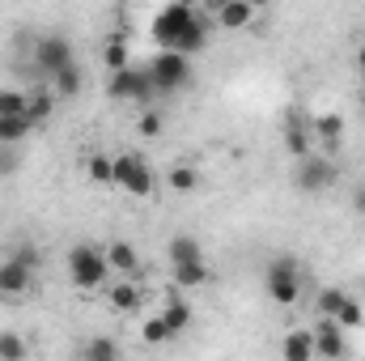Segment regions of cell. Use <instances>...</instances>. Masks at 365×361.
Masks as SVG:
<instances>
[{"label": "cell", "instance_id": "1", "mask_svg": "<svg viewBox=\"0 0 365 361\" xmlns=\"http://www.w3.org/2000/svg\"><path fill=\"white\" fill-rule=\"evenodd\" d=\"M149 34L162 51H175V56H195L208 47V34H212V21L204 9L195 4H162L149 21Z\"/></svg>", "mask_w": 365, "mask_h": 361}, {"label": "cell", "instance_id": "2", "mask_svg": "<svg viewBox=\"0 0 365 361\" xmlns=\"http://www.w3.org/2000/svg\"><path fill=\"white\" fill-rule=\"evenodd\" d=\"M68 280H73L81 293L106 289V285H110L106 251H102V247H93V243H77V247H68Z\"/></svg>", "mask_w": 365, "mask_h": 361}, {"label": "cell", "instance_id": "3", "mask_svg": "<svg viewBox=\"0 0 365 361\" xmlns=\"http://www.w3.org/2000/svg\"><path fill=\"white\" fill-rule=\"evenodd\" d=\"M264 289H268V298H272L276 306H293V302L302 298V268H297V260H289V255L268 260V268H264Z\"/></svg>", "mask_w": 365, "mask_h": 361}, {"label": "cell", "instance_id": "4", "mask_svg": "<svg viewBox=\"0 0 365 361\" xmlns=\"http://www.w3.org/2000/svg\"><path fill=\"white\" fill-rule=\"evenodd\" d=\"M115 187H123L136 200H149L158 191V175L140 153H115Z\"/></svg>", "mask_w": 365, "mask_h": 361}, {"label": "cell", "instance_id": "5", "mask_svg": "<svg viewBox=\"0 0 365 361\" xmlns=\"http://www.w3.org/2000/svg\"><path fill=\"white\" fill-rule=\"evenodd\" d=\"M149 81L158 86V93H175L191 81V60L187 56H175V51H158L149 64H145Z\"/></svg>", "mask_w": 365, "mask_h": 361}, {"label": "cell", "instance_id": "6", "mask_svg": "<svg viewBox=\"0 0 365 361\" xmlns=\"http://www.w3.org/2000/svg\"><path fill=\"white\" fill-rule=\"evenodd\" d=\"M106 93H110L115 102H140V106H149V102L158 98V86L149 81L145 68H123V73H110Z\"/></svg>", "mask_w": 365, "mask_h": 361}, {"label": "cell", "instance_id": "7", "mask_svg": "<svg viewBox=\"0 0 365 361\" xmlns=\"http://www.w3.org/2000/svg\"><path fill=\"white\" fill-rule=\"evenodd\" d=\"M336 162L327 158V153H310V158H302L297 162V171H293V183H297V191H306V195H319V191H327L331 183H336Z\"/></svg>", "mask_w": 365, "mask_h": 361}, {"label": "cell", "instance_id": "8", "mask_svg": "<svg viewBox=\"0 0 365 361\" xmlns=\"http://www.w3.org/2000/svg\"><path fill=\"white\" fill-rule=\"evenodd\" d=\"M204 13H208V21H212L217 30H225V34L251 30V26H255V17H259V9H255L251 0H212Z\"/></svg>", "mask_w": 365, "mask_h": 361}, {"label": "cell", "instance_id": "9", "mask_svg": "<svg viewBox=\"0 0 365 361\" xmlns=\"http://www.w3.org/2000/svg\"><path fill=\"white\" fill-rule=\"evenodd\" d=\"M34 64L47 73V81L51 77H60L64 68H73L77 60H73V43L64 39V34H43L38 43H34Z\"/></svg>", "mask_w": 365, "mask_h": 361}, {"label": "cell", "instance_id": "10", "mask_svg": "<svg viewBox=\"0 0 365 361\" xmlns=\"http://www.w3.org/2000/svg\"><path fill=\"white\" fill-rule=\"evenodd\" d=\"M310 336H314V361H344L349 349H353L349 345V332L336 319H314Z\"/></svg>", "mask_w": 365, "mask_h": 361}, {"label": "cell", "instance_id": "11", "mask_svg": "<svg viewBox=\"0 0 365 361\" xmlns=\"http://www.w3.org/2000/svg\"><path fill=\"white\" fill-rule=\"evenodd\" d=\"M102 251H106L110 276H123V280H136V276H140V255H136V247H132L128 238H110Z\"/></svg>", "mask_w": 365, "mask_h": 361}, {"label": "cell", "instance_id": "12", "mask_svg": "<svg viewBox=\"0 0 365 361\" xmlns=\"http://www.w3.org/2000/svg\"><path fill=\"white\" fill-rule=\"evenodd\" d=\"M106 302H110L119 315H132V310L145 306V289H140V280H123V276H115V280L106 285Z\"/></svg>", "mask_w": 365, "mask_h": 361}, {"label": "cell", "instance_id": "13", "mask_svg": "<svg viewBox=\"0 0 365 361\" xmlns=\"http://www.w3.org/2000/svg\"><path fill=\"white\" fill-rule=\"evenodd\" d=\"M284 149L293 153V162H302V158H310V153H314V136H310V128L302 123V115H297V111L284 119Z\"/></svg>", "mask_w": 365, "mask_h": 361}, {"label": "cell", "instance_id": "14", "mask_svg": "<svg viewBox=\"0 0 365 361\" xmlns=\"http://www.w3.org/2000/svg\"><path fill=\"white\" fill-rule=\"evenodd\" d=\"M30 280H34V272L26 268V264H17L13 255L0 260V298H21L30 289Z\"/></svg>", "mask_w": 365, "mask_h": 361}, {"label": "cell", "instance_id": "15", "mask_svg": "<svg viewBox=\"0 0 365 361\" xmlns=\"http://www.w3.org/2000/svg\"><path fill=\"white\" fill-rule=\"evenodd\" d=\"M280 361H314V336H310V327H289L280 336Z\"/></svg>", "mask_w": 365, "mask_h": 361}, {"label": "cell", "instance_id": "16", "mask_svg": "<svg viewBox=\"0 0 365 361\" xmlns=\"http://www.w3.org/2000/svg\"><path fill=\"white\" fill-rule=\"evenodd\" d=\"M310 136L319 141V145H327V149H336L340 141H344V119L331 111V115H319L314 123H310Z\"/></svg>", "mask_w": 365, "mask_h": 361}, {"label": "cell", "instance_id": "17", "mask_svg": "<svg viewBox=\"0 0 365 361\" xmlns=\"http://www.w3.org/2000/svg\"><path fill=\"white\" fill-rule=\"evenodd\" d=\"M170 280H175V289H200V285H208V280H212V272H208V260H195V264L170 268Z\"/></svg>", "mask_w": 365, "mask_h": 361}, {"label": "cell", "instance_id": "18", "mask_svg": "<svg viewBox=\"0 0 365 361\" xmlns=\"http://www.w3.org/2000/svg\"><path fill=\"white\" fill-rule=\"evenodd\" d=\"M166 255H170V268H182V264L204 260V251H200V243H195L191 234H175V238H170V247H166Z\"/></svg>", "mask_w": 365, "mask_h": 361}, {"label": "cell", "instance_id": "19", "mask_svg": "<svg viewBox=\"0 0 365 361\" xmlns=\"http://www.w3.org/2000/svg\"><path fill=\"white\" fill-rule=\"evenodd\" d=\"M158 315H162V319H166V327H170V332H175V336H182V332H187V327H191V306H187V302H182L179 293H170V298H166V306H162V310H158Z\"/></svg>", "mask_w": 365, "mask_h": 361}, {"label": "cell", "instance_id": "20", "mask_svg": "<svg viewBox=\"0 0 365 361\" xmlns=\"http://www.w3.org/2000/svg\"><path fill=\"white\" fill-rule=\"evenodd\" d=\"M81 361H123V349H119V340H110V336H90V340L81 345Z\"/></svg>", "mask_w": 365, "mask_h": 361}, {"label": "cell", "instance_id": "21", "mask_svg": "<svg viewBox=\"0 0 365 361\" xmlns=\"http://www.w3.org/2000/svg\"><path fill=\"white\" fill-rule=\"evenodd\" d=\"M56 115V93H51V86H43V90L30 93V102H26V119L30 123H47Z\"/></svg>", "mask_w": 365, "mask_h": 361}, {"label": "cell", "instance_id": "22", "mask_svg": "<svg viewBox=\"0 0 365 361\" xmlns=\"http://www.w3.org/2000/svg\"><path fill=\"white\" fill-rule=\"evenodd\" d=\"M102 68H110V73L132 68V51H128V43H123L119 34H110V43L102 47Z\"/></svg>", "mask_w": 365, "mask_h": 361}, {"label": "cell", "instance_id": "23", "mask_svg": "<svg viewBox=\"0 0 365 361\" xmlns=\"http://www.w3.org/2000/svg\"><path fill=\"white\" fill-rule=\"evenodd\" d=\"M344 298H349V293H344L340 285L319 289V293H314V310H319V319H336V315H340V306H344Z\"/></svg>", "mask_w": 365, "mask_h": 361}, {"label": "cell", "instance_id": "24", "mask_svg": "<svg viewBox=\"0 0 365 361\" xmlns=\"http://www.w3.org/2000/svg\"><path fill=\"white\" fill-rule=\"evenodd\" d=\"M195 183H200V171H195L191 162H179V166H170V171H166V187H170V191H179V195L195 191Z\"/></svg>", "mask_w": 365, "mask_h": 361}, {"label": "cell", "instance_id": "25", "mask_svg": "<svg viewBox=\"0 0 365 361\" xmlns=\"http://www.w3.org/2000/svg\"><path fill=\"white\" fill-rule=\"evenodd\" d=\"M81 171H86L93 183H102V187H115V158H106V153H90Z\"/></svg>", "mask_w": 365, "mask_h": 361}, {"label": "cell", "instance_id": "26", "mask_svg": "<svg viewBox=\"0 0 365 361\" xmlns=\"http://www.w3.org/2000/svg\"><path fill=\"white\" fill-rule=\"evenodd\" d=\"M47 86H51V93H56V98H73V93H81V86H86V77H81V68L73 64V68H64L60 77H51Z\"/></svg>", "mask_w": 365, "mask_h": 361}, {"label": "cell", "instance_id": "27", "mask_svg": "<svg viewBox=\"0 0 365 361\" xmlns=\"http://www.w3.org/2000/svg\"><path fill=\"white\" fill-rule=\"evenodd\" d=\"M26 102H30V93L0 90V119H26Z\"/></svg>", "mask_w": 365, "mask_h": 361}, {"label": "cell", "instance_id": "28", "mask_svg": "<svg viewBox=\"0 0 365 361\" xmlns=\"http://www.w3.org/2000/svg\"><path fill=\"white\" fill-rule=\"evenodd\" d=\"M140 336H145V345H170V340H175V332L166 327L162 315H149V319L140 323Z\"/></svg>", "mask_w": 365, "mask_h": 361}, {"label": "cell", "instance_id": "29", "mask_svg": "<svg viewBox=\"0 0 365 361\" xmlns=\"http://www.w3.org/2000/svg\"><path fill=\"white\" fill-rule=\"evenodd\" d=\"M0 361H26V336L4 327L0 332Z\"/></svg>", "mask_w": 365, "mask_h": 361}, {"label": "cell", "instance_id": "30", "mask_svg": "<svg viewBox=\"0 0 365 361\" xmlns=\"http://www.w3.org/2000/svg\"><path fill=\"white\" fill-rule=\"evenodd\" d=\"M336 323H340L344 332H357V327L365 323V306L357 302V298H353V293L344 298V306H340V315H336Z\"/></svg>", "mask_w": 365, "mask_h": 361}, {"label": "cell", "instance_id": "31", "mask_svg": "<svg viewBox=\"0 0 365 361\" xmlns=\"http://www.w3.org/2000/svg\"><path fill=\"white\" fill-rule=\"evenodd\" d=\"M30 128H34L30 119H0V145H9V149L21 145V141L30 136Z\"/></svg>", "mask_w": 365, "mask_h": 361}, {"label": "cell", "instance_id": "32", "mask_svg": "<svg viewBox=\"0 0 365 361\" xmlns=\"http://www.w3.org/2000/svg\"><path fill=\"white\" fill-rule=\"evenodd\" d=\"M136 128H140V136H162V115L158 111H145Z\"/></svg>", "mask_w": 365, "mask_h": 361}, {"label": "cell", "instance_id": "33", "mask_svg": "<svg viewBox=\"0 0 365 361\" xmlns=\"http://www.w3.org/2000/svg\"><path fill=\"white\" fill-rule=\"evenodd\" d=\"M13 260H17V264H26L30 272H38V251H34V247H26V243H21V247H13Z\"/></svg>", "mask_w": 365, "mask_h": 361}, {"label": "cell", "instance_id": "34", "mask_svg": "<svg viewBox=\"0 0 365 361\" xmlns=\"http://www.w3.org/2000/svg\"><path fill=\"white\" fill-rule=\"evenodd\" d=\"M353 213H361V217H365V183L353 187Z\"/></svg>", "mask_w": 365, "mask_h": 361}, {"label": "cell", "instance_id": "35", "mask_svg": "<svg viewBox=\"0 0 365 361\" xmlns=\"http://www.w3.org/2000/svg\"><path fill=\"white\" fill-rule=\"evenodd\" d=\"M353 64H357V73H361V77H365V43H361V47H357V60H353Z\"/></svg>", "mask_w": 365, "mask_h": 361}, {"label": "cell", "instance_id": "36", "mask_svg": "<svg viewBox=\"0 0 365 361\" xmlns=\"http://www.w3.org/2000/svg\"><path fill=\"white\" fill-rule=\"evenodd\" d=\"M361 111H365V90H361Z\"/></svg>", "mask_w": 365, "mask_h": 361}]
</instances>
